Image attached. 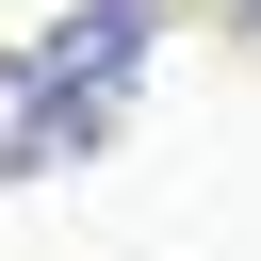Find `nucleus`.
<instances>
[{"label":"nucleus","mask_w":261,"mask_h":261,"mask_svg":"<svg viewBox=\"0 0 261 261\" xmlns=\"http://www.w3.org/2000/svg\"><path fill=\"white\" fill-rule=\"evenodd\" d=\"M147 82V0H82L49 49H33V98H49V163H82L114 130V98Z\"/></svg>","instance_id":"f257e3e1"},{"label":"nucleus","mask_w":261,"mask_h":261,"mask_svg":"<svg viewBox=\"0 0 261 261\" xmlns=\"http://www.w3.org/2000/svg\"><path fill=\"white\" fill-rule=\"evenodd\" d=\"M0 163H49V98H33L16 49H0Z\"/></svg>","instance_id":"f03ea898"}]
</instances>
